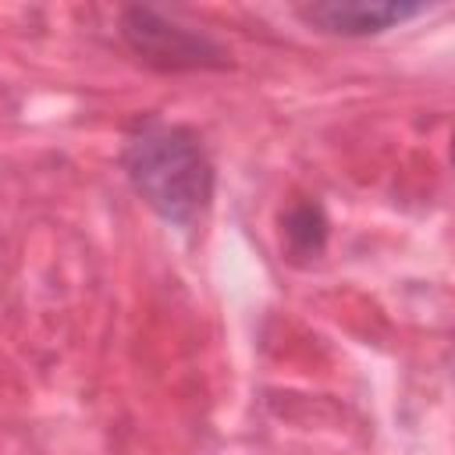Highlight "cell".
Listing matches in <instances>:
<instances>
[{"label":"cell","instance_id":"6da1fadb","mask_svg":"<svg viewBox=\"0 0 455 455\" xmlns=\"http://www.w3.org/2000/svg\"><path fill=\"white\" fill-rule=\"evenodd\" d=\"M121 164L142 203L171 224H192L210 203V156L203 142L181 124H142L128 139Z\"/></svg>","mask_w":455,"mask_h":455},{"label":"cell","instance_id":"7a4b0ae2","mask_svg":"<svg viewBox=\"0 0 455 455\" xmlns=\"http://www.w3.org/2000/svg\"><path fill=\"white\" fill-rule=\"evenodd\" d=\"M121 32L128 39V46L164 68V71H185V68H220L224 64V50L199 36V32H188L174 21H167L160 11L153 7H128L121 14Z\"/></svg>","mask_w":455,"mask_h":455},{"label":"cell","instance_id":"3957f363","mask_svg":"<svg viewBox=\"0 0 455 455\" xmlns=\"http://www.w3.org/2000/svg\"><path fill=\"white\" fill-rule=\"evenodd\" d=\"M423 11L427 4H402V0H323L299 7V18L331 36H377Z\"/></svg>","mask_w":455,"mask_h":455},{"label":"cell","instance_id":"277c9868","mask_svg":"<svg viewBox=\"0 0 455 455\" xmlns=\"http://www.w3.org/2000/svg\"><path fill=\"white\" fill-rule=\"evenodd\" d=\"M281 235H284V245L295 256H316L327 242V217L316 203H299L284 213Z\"/></svg>","mask_w":455,"mask_h":455}]
</instances>
